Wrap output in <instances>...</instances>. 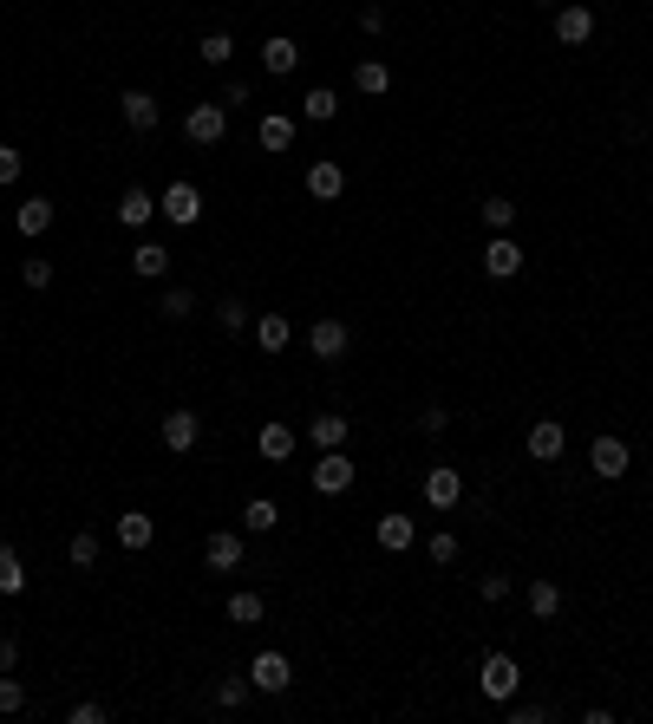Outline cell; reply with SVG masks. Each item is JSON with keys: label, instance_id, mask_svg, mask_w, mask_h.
I'll return each mask as SVG.
<instances>
[{"label": "cell", "instance_id": "1", "mask_svg": "<svg viewBox=\"0 0 653 724\" xmlns=\"http://www.w3.org/2000/svg\"><path fill=\"white\" fill-rule=\"evenodd\" d=\"M157 216H170V229H196V222H203V190H196V183H170V190L157 196Z\"/></svg>", "mask_w": 653, "mask_h": 724}, {"label": "cell", "instance_id": "2", "mask_svg": "<svg viewBox=\"0 0 653 724\" xmlns=\"http://www.w3.org/2000/svg\"><path fill=\"white\" fill-rule=\"evenodd\" d=\"M307 483H314L320 496H347L353 490V457L347 451H320V464L307 470Z\"/></svg>", "mask_w": 653, "mask_h": 724}, {"label": "cell", "instance_id": "3", "mask_svg": "<svg viewBox=\"0 0 653 724\" xmlns=\"http://www.w3.org/2000/svg\"><path fill=\"white\" fill-rule=\"evenodd\" d=\"M223 131H229V105H190V118H183L190 144H223Z\"/></svg>", "mask_w": 653, "mask_h": 724}, {"label": "cell", "instance_id": "4", "mask_svg": "<svg viewBox=\"0 0 653 724\" xmlns=\"http://www.w3.org/2000/svg\"><path fill=\"white\" fill-rule=\"evenodd\" d=\"M307 346H314V359H347V346H353V333L340 327L334 314H320L314 327H307Z\"/></svg>", "mask_w": 653, "mask_h": 724}, {"label": "cell", "instance_id": "5", "mask_svg": "<svg viewBox=\"0 0 653 724\" xmlns=\"http://www.w3.org/2000/svg\"><path fill=\"white\" fill-rule=\"evenodd\" d=\"M562 451H569V431H562V418H536V424H529V457H536V464H556Z\"/></svg>", "mask_w": 653, "mask_h": 724}, {"label": "cell", "instance_id": "6", "mask_svg": "<svg viewBox=\"0 0 653 724\" xmlns=\"http://www.w3.org/2000/svg\"><path fill=\"white\" fill-rule=\"evenodd\" d=\"M588 470H595L601 483H621L627 477V444L621 438H595L588 444Z\"/></svg>", "mask_w": 653, "mask_h": 724}, {"label": "cell", "instance_id": "7", "mask_svg": "<svg viewBox=\"0 0 653 724\" xmlns=\"http://www.w3.org/2000/svg\"><path fill=\"white\" fill-rule=\"evenodd\" d=\"M249 685H255V692H288V685H294V666H288L281 653H255Z\"/></svg>", "mask_w": 653, "mask_h": 724}, {"label": "cell", "instance_id": "8", "mask_svg": "<svg viewBox=\"0 0 653 724\" xmlns=\"http://www.w3.org/2000/svg\"><path fill=\"white\" fill-rule=\"evenodd\" d=\"M196 438H203V418H196V411H170V418H164V451L170 457L196 451Z\"/></svg>", "mask_w": 653, "mask_h": 724}, {"label": "cell", "instance_id": "9", "mask_svg": "<svg viewBox=\"0 0 653 724\" xmlns=\"http://www.w3.org/2000/svg\"><path fill=\"white\" fill-rule=\"evenodd\" d=\"M484 274H490V281H510V274H523V248H516L510 235L484 242Z\"/></svg>", "mask_w": 653, "mask_h": 724}, {"label": "cell", "instance_id": "10", "mask_svg": "<svg viewBox=\"0 0 653 724\" xmlns=\"http://www.w3.org/2000/svg\"><path fill=\"white\" fill-rule=\"evenodd\" d=\"M516 679H523V672H516L510 653H484V698H510Z\"/></svg>", "mask_w": 653, "mask_h": 724}, {"label": "cell", "instance_id": "11", "mask_svg": "<svg viewBox=\"0 0 653 724\" xmlns=\"http://www.w3.org/2000/svg\"><path fill=\"white\" fill-rule=\"evenodd\" d=\"M556 40L562 46H588L595 40V14H588V7H556Z\"/></svg>", "mask_w": 653, "mask_h": 724}, {"label": "cell", "instance_id": "12", "mask_svg": "<svg viewBox=\"0 0 653 724\" xmlns=\"http://www.w3.org/2000/svg\"><path fill=\"white\" fill-rule=\"evenodd\" d=\"M340 190H347V170H340V164H327V157L307 164V196H314V203H334Z\"/></svg>", "mask_w": 653, "mask_h": 724}, {"label": "cell", "instance_id": "13", "mask_svg": "<svg viewBox=\"0 0 653 724\" xmlns=\"http://www.w3.org/2000/svg\"><path fill=\"white\" fill-rule=\"evenodd\" d=\"M307 444H314V451H340V444H347V418H340V411L307 418Z\"/></svg>", "mask_w": 653, "mask_h": 724}, {"label": "cell", "instance_id": "14", "mask_svg": "<svg viewBox=\"0 0 653 724\" xmlns=\"http://www.w3.org/2000/svg\"><path fill=\"white\" fill-rule=\"evenodd\" d=\"M262 66L275 72V79H288V72L301 66V46H294L288 33H268V40H262Z\"/></svg>", "mask_w": 653, "mask_h": 724}, {"label": "cell", "instance_id": "15", "mask_svg": "<svg viewBox=\"0 0 653 724\" xmlns=\"http://www.w3.org/2000/svg\"><path fill=\"white\" fill-rule=\"evenodd\" d=\"M203 561H209V568H216V574H229V568H242V535H229V529H216V535H209V542H203Z\"/></svg>", "mask_w": 653, "mask_h": 724}, {"label": "cell", "instance_id": "16", "mask_svg": "<svg viewBox=\"0 0 653 724\" xmlns=\"http://www.w3.org/2000/svg\"><path fill=\"white\" fill-rule=\"evenodd\" d=\"M118 111H125L131 131H157V98L138 92V85H131V92H118Z\"/></svg>", "mask_w": 653, "mask_h": 724}, {"label": "cell", "instance_id": "17", "mask_svg": "<svg viewBox=\"0 0 653 724\" xmlns=\"http://www.w3.org/2000/svg\"><path fill=\"white\" fill-rule=\"evenodd\" d=\"M458 496H464V477H458V470H431V477H425V503H431V509H458Z\"/></svg>", "mask_w": 653, "mask_h": 724}, {"label": "cell", "instance_id": "18", "mask_svg": "<svg viewBox=\"0 0 653 724\" xmlns=\"http://www.w3.org/2000/svg\"><path fill=\"white\" fill-rule=\"evenodd\" d=\"M151 216H157V196L131 183V190L118 196V222H125V229H144V222H151Z\"/></svg>", "mask_w": 653, "mask_h": 724}, {"label": "cell", "instance_id": "19", "mask_svg": "<svg viewBox=\"0 0 653 724\" xmlns=\"http://www.w3.org/2000/svg\"><path fill=\"white\" fill-rule=\"evenodd\" d=\"M255 451H262L268 464H288L294 457V431L288 424H262V431H255Z\"/></svg>", "mask_w": 653, "mask_h": 724}, {"label": "cell", "instance_id": "20", "mask_svg": "<svg viewBox=\"0 0 653 724\" xmlns=\"http://www.w3.org/2000/svg\"><path fill=\"white\" fill-rule=\"evenodd\" d=\"M255 144L281 157V151H288V144H294V118H281V111H268V118L255 124Z\"/></svg>", "mask_w": 653, "mask_h": 724}, {"label": "cell", "instance_id": "21", "mask_svg": "<svg viewBox=\"0 0 653 724\" xmlns=\"http://www.w3.org/2000/svg\"><path fill=\"white\" fill-rule=\"evenodd\" d=\"M14 229L20 235H46L53 229V203H46V196H27V203L14 209Z\"/></svg>", "mask_w": 653, "mask_h": 724}, {"label": "cell", "instance_id": "22", "mask_svg": "<svg viewBox=\"0 0 653 724\" xmlns=\"http://www.w3.org/2000/svg\"><path fill=\"white\" fill-rule=\"evenodd\" d=\"M288 340H294L288 314H255V346H262V353H281Z\"/></svg>", "mask_w": 653, "mask_h": 724}, {"label": "cell", "instance_id": "23", "mask_svg": "<svg viewBox=\"0 0 653 724\" xmlns=\"http://www.w3.org/2000/svg\"><path fill=\"white\" fill-rule=\"evenodd\" d=\"M412 542H418L412 516H379V548H386V555H405Z\"/></svg>", "mask_w": 653, "mask_h": 724}, {"label": "cell", "instance_id": "24", "mask_svg": "<svg viewBox=\"0 0 653 724\" xmlns=\"http://www.w3.org/2000/svg\"><path fill=\"white\" fill-rule=\"evenodd\" d=\"M151 535H157V522L144 516V509H125V516H118V542L125 548H151Z\"/></svg>", "mask_w": 653, "mask_h": 724}, {"label": "cell", "instance_id": "25", "mask_svg": "<svg viewBox=\"0 0 653 724\" xmlns=\"http://www.w3.org/2000/svg\"><path fill=\"white\" fill-rule=\"evenodd\" d=\"M353 85H360L366 98H386L392 92V72L379 66V59H360V66H353Z\"/></svg>", "mask_w": 653, "mask_h": 724}, {"label": "cell", "instance_id": "26", "mask_svg": "<svg viewBox=\"0 0 653 724\" xmlns=\"http://www.w3.org/2000/svg\"><path fill=\"white\" fill-rule=\"evenodd\" d=\"M529 614H536V620H556L562 614V588H556V581H529Z\"/></svg>", "mask_w": 653, "mask_h": 724}, {"label": "cell", "instance_id": "27", "mask_svg": "<svg viewBox=\"0 0 653 724\" xmlns=\"http://www.w3.org/2000/svg\"><path fill=\"white\" fill-rule=\"evenodd\" d=\"M170 268V255H164V242H138V255H131V274H144V281H157V274Z\"/></svg>", "mask_w": 653, "mask_h": 724}, {"label": "cell", "instance_id": "28", "mask_svg": "<svg viewBox=\"0 0 653 724\" xmlns=\"http://www.w3.org/2000/svg\"><path fill=\"white\" fill-rule=\"evenodd\" d=\"M262 614H268V601H262V594H249V588H242V594H229V620H236V627H255Z\"/></svg>", "mask_w": 653, "mask_h": 724}, {"label": "cell", "instance_id": "29", "mask_svg": "<svg viewBox=\"0 0 653 724\" xmlns=\"http://www.w3.org/2000/svg\"><path fill=\"white\" fill-rule=\"evenodd\" d=\"M196 59H203V66H229V59H236V40H229V33H203Z\"/></svg>", "mask_w": 653, "mask_h": 724}, {"label": "cell", "instance_id": "30", "mask_svg": "<svg viewBox=\"0 0 653 724\" xmlns=\"http://www.w3.org/2000/svg\"><path fill=\"white\" fill-rule=\"evenodd\" d=\"M20 588H27V561L14 548H0V594H20Z\"/></svg>", "mask_w": 653, "mask_h": 724}, {"label": "cell", "instance_id": "31", "mask_svg": "<svg viewBox=\"0 0 653 724\" xmlns=\"http://www.w3.org/2000/svg\"><path fill=\"white\" fill-rule=\"evenodd\" d=\"M275 522H281V509L268 503V496H255V503L242 509V529H255V535H268V529H275Z\"/></svg>", "mask_w": 653, "mask_h": 724}, {"label": "cell", "instance_id": "32", "mask_svg": "<svg viewBox=\"0 0 653 724\" xmlns=\"http://www.w3.org/2000/svg\"><path fill=\"white\" fill-rule=\"evenodd\" d=\"M510 222H516V203H510V196H484V229L510 235Z\"/></svg>", "mask_w": 653, "mask_h": 724}, {"label": "cell", "instance_id": "33", "mask_svg": "<svg viewBox=\"0 0 653 724\" xmlns=\"http://www.w3.org/2000/svg\"><path fill=\"white\" fill-rule=\"evenodd\" d=\"M301 111H307V118H314V124H327V118H334V111H340V98L327 92V85H314V92L301 98Z\"/></svg>", "mask_w": 653, "mask_h": 724}, {"label": "cell", "instance_id": "34", "mask_svg": "<svg viewBox=\"0 0 653 724\" xmlns=\"http://www.w3.org/2000/svg\"><path fill=\"white\" fill-rule=\"evenodd\" d=\"M216 705L242 711V705H249V679H216Z\"/></svg>", "mask_w": 653, "mask_h": 724}, {"label": "cell", "instance_id": "35", "mask_svg": "<svg viewBox=\"0 0 653 724\" xmlns=\"http://www.w3.org/2000/svg\"><path fill=\"white\" fill-rule=\"evenodd\" d=\"M216 320H223V333H242V327H255V314H249L242 301H223V307H216Z\"/></svg>", "mask_w": 653, "mask_h": 724}, {"label": "cell", "instance_id": "36", "mask_svg": "<svg viewBox=\"0 0 653 724\" xmlns=\"http://www.w3.org/2000/svg\"><path fill=\"white\" fill-rule=\"evenodd\" d=\"M92 561H98V535L79 529V535H72V568H92Z\"/></svg>", "mask_w": 653, "mask_h": 724}, {"label": "cell", "instance_id": "37", "mask_svg": "<svg viewBox=\"0 0 653 724\" xmlns=\"http://www.w3.org/2000/svg\"><path fill=\"white\" fill-rule=\"evenodd\" d=\"M20 705H27V692H20V679H7V672H0V718H14Z\"/></svg>", "mask_w": 653, "mask_h": 724}, {"label": "cell", "instance_id": "38", "mask_svg": "<svg viewBox=\"0 0 653 724\" xmlns=\"http://www.w3.org/2000/svg\"><path fill=\"white\" fill-rule=\"evenodd\" d=\"M190 307H196V294H190V287H170V294H164V307H157V314L183 320V314H190Z\"/></svg>", "mask_w": 653, "mask_h": 724}, {"label": "cell", "instance_id": "39", "mask_svg": "<svg viewBox=\"0 0 653 724\" xmlns=\"http://www.w3.org/2000/svg\"><path fill=\"white\" fill-rule=\"evenodd\" d=\"M20 281H27V287H53V261H46V255H33L27 268H20Z\"/></svg>", "mask_w": 653, "mask_h": 724}, {"label": "cell", "instance_id": "40", "mask_svg": "<svg viewBox=\"0 0 653 724\" xmlns=\"http://www.w3.org/2000/svg\"><path fill=\"white\" fill-rule=\"evenodd\" d=\"M431 561H438V568H451V561H458V535H445V529L431 535Z\"/></svg>", "mask_w": 653, "mask_h": 724}, {"label": "cell", "instance_id": "41", "mask_svg": "<svg viewBox=\"0 0 653 724\" xmlns=\"http://www.w3.org/2000/svg\"><path fill=\"white\" fill-rule=\"evenodd\" d=\"M20 170H27V157H20V151H14V144H0V183H14V177H20Z\"/></svg>", "mask_w": 653, "mask_h": 724}, {"label": "cell", "instance_id": "42", "mask_svg": "<svg viewBox=\"0 0 653 724\" xmlns=\"http://www.w3.org/2000/svg\"><path fill=\"white\" fill-rule=\"evenodd\" d=\"M105 718H112V711L98 705V698H85V705H72V724H105Z\"/></svg>", "mask_w": 653, "mask_h": 724}, {"label": "cell", "instance_id": "43", "mask_svg": "<svg viewBox=\"0 0 653 724\" xmlns=\"http://www.w3.org/2000/svg\"><path fill=\"white\" fill-rule=\"evenodd\" d=\"M20 666V640L14 633H0V672H14Z\"/></svg>", "mask_w": 653, "mask_h": 724}, {"label": "cell", "instance_id": "44", "mask_svg": "<svg viewBox=\"0 0 653 724\" xmlns=\"http://www.w3.org/2000/svg\"><path fill=\"white\" fill-rule=\"evenodd\" d=\"M445 424H451L445 411H438V405H425V418H418V431H425V438H438V431H445Z\"/></svg>", "mask_w": 653, "mask_h": 724}, {"label": "cell", "instance_id": "45", "mask_svg": "<svg viewBox=\"0 0 653 724\" xmlns=\"http://www.w3.org/2000/svg\"><path fill=\"white\" fill-rule=\"evenodd\" d=\"M510 594V574H484V601H503Z\"/></svg>", "mask_w": 653, "mask_h": 724}, {"label": "cell", "instance_id": "46", "mask_svg": "<svg viewBox=\"0 0 653 724\" xmlns=\"http://www.w3.org/2000/svg\"><path fill=\"white\" fill-rule=\"evenodd\" d=\"M360 27H366V33L386 27V7H379V0H373V7H360Z\"/></svg>", "mask_w": 653, "mask_h": 724}, {"label": "cell", "instance_id": "47", "mask_svg": "<svg viewBox=\"0 0 653 724\" xmlns=\"http://www.w3.org/2000/svg\"><path fill=\"white\" fill-rule=\"evenodd\" d=\"M542 718H549L542 705H516V711H510V724H542Z\"/></svg>", "mask_w": 653, "mask_h": 724}, {"label": "cell", "instance_id": "48", "mask_svg": "<svg viewBox=\"0 0 653 724\" xmlns=\"http://www.w3.org/2000/svg\"><path fill=\"white\" fill-rule=\"evenodd\" d=\"M542 7H556V0H542Z\"/></svg>", "mask_w": 653, "mask_h": 724}]
</instances>
